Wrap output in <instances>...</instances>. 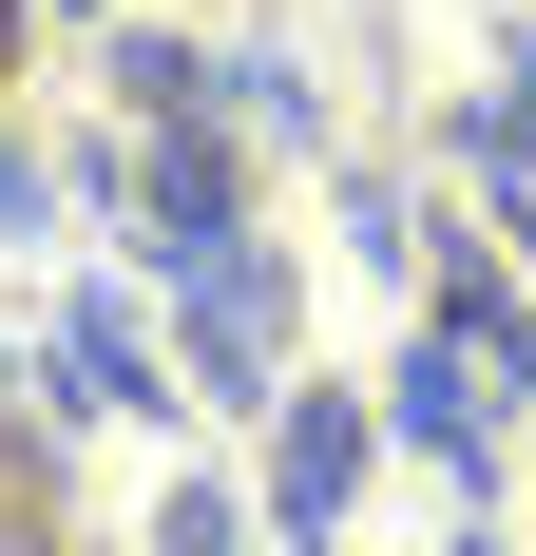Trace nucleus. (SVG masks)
I'll use <instances>...</instances> for the list:
<instances>
[{
  "mask_svg": "<svg viewBox=\"0 0 536 556\" xmlns=\"http://www.w3.org/2000/svg\"><path fill=\"white\" fill-rule=\"evenodd\" d=\"M0 230H58V154H20V135H0Z\"/></svg>",
  "mask_w": 536,
  "mask_h": 556,
  "instance_id": "nucleus-6",
  "label": "nucleus"
},
{
  "mask_svg": "<svg viewBox=\"0 0 536 556\" xmlns=\"http://www.w3.org/2000/svg\"><path fill=\"white\" fill-rule=\"evenodd\" d=\"M115 115H212V58L173 20H115Z\"/></svg>",
  "mask_w": 536,
  "mask_h": 556,
  "instance_id": "nucleus-4",
  "label": "nucleus"
},
{
  "mask_svg": "<svg viewBox=\"0 0 536 556\" xmlns=\"http://www.w3.org/2000/svg\"><path fill=\"white\" fill-rule=\"evenodd\" d=\"M20 39H39V20H20V0H0V77H20Z\"/></svg>",
  "mask_w": 536,
  "mask_h": 556,
  "instance_id": "nucleus-7",
  "label": "nucleus"
},
{
  "mask_svg": "<svg viewBox=\"0 0 536 556\" xmlns=\"http://www.w3.org/2000/svg\"><path fill=\"white\" fill-rule=\"evenodd\" d=\"M39 20H97V0H39Z\"/></svg>",
  "mask_w": 536,
  "mask_h": 556,
  "instance_id": "nucleus-8",
  "label": "nucleus"
},
{
  "mask_svg": "<svg viewBox=\"0 0 536 556\" xmlns=\"http://www.w3.org/2000/svg\"><path fill=\"white\" fill-rule=\"evenodd\" d=\"M250 135L230 115H154V154H135V192H154V230H250Z\"/></svg>",
  "mask_w": 536,
  "mask_h": 556,
  "instance_id": "nucleus-2",
  "label": "nucleus"
},
{
  "mask_svg": "<svg viewBox=\"0 0 536 556\" xmlns=\"http://www.w3.org/2000/svg\"><path fill=\"white\" fill-rule=\"evenodd\" d=\"M518 115H536V58H518Z\"/></svg>",
  "mask_w": 536,
  "mask_h": 556,
  "instance_id": "nucleus-9",
  "label": "nucleus"
},
{
  "mask_svg": "<svg viewBox=\"0 0 536 556\" xmlns=\"http://www.w3.org/2000/svg\"><path fill=\"white\" fill-rule=\"evenodd\" d=\"M212 115L250 135V154H326V97H307V58H268V39H230V58H212Z\"/></svg>",
  "mask_w": 536,
  "mask_h": 556,
  "instance_id": "nucleus-3",
  "label": "nucleus"
},
{
  "mask_svg": "<svg viewBox=\"0 0 536 556\" xmlns=\"http://www.w3.org/2000/svg\"><path fill=\"white\" fill-rule=\"evenodd\" d=\"M345 250H365V269H403V288H422V192H403V173H345Z\"/></svg>",
  "mask_w": 536,
  "mask_h": 556,
  "instance_id": "nucleus-5",
  "label": "nucleus"
},
{
  "mask_svg": "<svg viewBox=\"0 0 536 556\" xmlns=\"http://www.w3.org/2000/svg\"><path fill=\"white\" fill-rule=\"evenodd\" d=\"M365 442H383V403H345V384H288V403H268V538H326L345 480H365Z\"/></svg>",
  "mask_w": 536,
  "mask_h": 556,
  "instance_id": "nucleus-1",
  "label": "nucleus"
}]
</instances>
